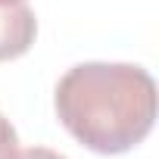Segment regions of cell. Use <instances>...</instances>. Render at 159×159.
Masks as SVG:
<instances>
[{"label": "cell", "mask_w": 159, "mask_h": 159, "mask_svg": "<svg viewBox=\"0 0 159 159\" xmlns=\"http://www.w3.org/2000/svg\"><path fill=\"white\" fill-rule=\"evenodd\" d=\"M56 119L91 153L119 156L156 122V81L131 62H78L56 84Z\"/></svg>", "instance_id": "obj_1"}, {"label": "cell", "mask_w": 159, "mask_h": 159, "mask_svg": "<svg viewBox=\"0 0 159 159\" xmlns=\"http://www.w3.org/2000/svg\"><path fill=\"white\" fill-rule=\"evenodd\" d=\"M38 38V19L25 3H3L0 7V62L19 59L31 50Z\"/></svg>", "instance_id": "obj_2"}, {"label": "cell", "mask_w": 159, "mask_h": 159, "mask_svg": "<svg viewBox=\"0 0 159 159\" xmlns=\"http://www.w3.org/2000/svg\"><path fill=\"white\" fill-rule=\"evenodd\" d=\"M19 153V137H16V128L10 125V119L0 112V159H13Z\"/></svg>", "instance_id": "obj_3"}, {"label": "cell", "mask_w": 159, "mask_h": 159, "mask_svg": "<svg viewBox=\"0 0 159 159\" xmlns=\"http://www.w3.org/2000/svg\"><path fill=\"white\" fill-rule=\"evenodd\" d=\"M13 159H66V156H62V153H56V150H47V147H31V150L16 153Z\"/></svg>", "instance_id": "obj_4"}, {"label": "cell", "mask_w": 159, "mask_h": 159, "mask_svg": "<svg viewBox=\"0 0 159 159\" xmlns=\"http://www.w3.org/2000/svg\"><path fill=\"white\" fill-rule=\"evenodd\" d=\"M3 3H25V0H0V7H3Z\"/></svg>", "instance_id": "obj_5"}]
</instances>
